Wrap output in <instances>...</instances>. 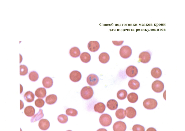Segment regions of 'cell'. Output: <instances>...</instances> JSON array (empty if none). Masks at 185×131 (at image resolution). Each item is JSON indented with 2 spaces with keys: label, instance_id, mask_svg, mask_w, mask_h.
<instances>
[{
  "label": "cell",
  "instance_id": "cell-34",
  "mask_svg": "<svg viewBox=\"0 0 185 131\" xmlns=\"http://www.w3.org/2000/svg\"><path fill=\"white\" fill-rule=\"evenodd\" d=\"M35 105L39 108H41L45 104L44 101L41 99H38L35 101Z\"/></svg>",
  "mask_w": 185,
  "mask_h": 131
},
{
  "label": "cell",
  "instance_id": "cell-40",
  "mask_svg": "<svg viewBox=\"0 0 185 131\" xmlns=\"http://www.w3.org/2000/svg\"><path fill=\"white\" fill-rule=\"evenodd\" d=\"M20 94L22 92L23 88L21 85L20 84Z\"/></svg>",
  "mask_w": 185,
  "mask_h": 131
},
{
  "label": "cell",
  "instance_id": "cell-20",
  "mask_svg": "<svg viewBox=\"0 0 185 131\" xmlns=\"http://www.w3.org/2000/svg\"><path fill=\"white\" fill-rule=\"evenodd\" d=\"M151 74L153 78L157 79L161 76L162 72L161 70L157 67L153 68L151 71Z\"/></svg>",
  "mask_w": 185,
  "mask_h": 131
},
{
  "label": "cell",
  "instance_id": "cell-28",
  "mask_svg": "<svg viewBox=\"0 0 185 131\" xmlns=\"http://www.w3.org/2000/svg\"><path fill=\"white\" fill-rule=\"evenodd\" d=\"M127 99L130 102L134 103L136 102L138 100V96L135 93H131L128 95Z\"/></svg>",
  "mask_w": 185,
  "mask_h": 131
},
{
  "label": "cell",
  "instance_id": "cell-9",
  "mask_svg": "<svg viewBox=\"0 0 185 131\" xmlns=\"http://www.w3.org/2000/svg\"><path fill=\"white\" fill-rule=\"evenodd\" d=\"M125 72L126 75L128 77L133 78L137 75L138 73V70L135 66L131 65L127 68Z\"/></svg>",
  "mask_w": 185,
  "mask_h": 131
},
{
  "label": "cell",
  "instance_id": "cell-17",
  "mask_svg": "<svg viewBox=\"0 0 185 131\" xmlns=\"http://www.w3.org/2000/svg\"><path fill=\"white\" fill-rule=\"evenodd\" d=\"M47 92L46 89L42 87L37 89L35 91V95L39 98H43L46 96Z\"/></svg>",
  "mask_w": 185,
  "mask_h": 131
},
{
  "label": "cell",
  "instance_id": "cell-41",
  "mask_svg": "<svg viewBox=\"0 0 185 131\" xmlns=\"http://www.w3.org/2000/svg\"><path fill=\"white\" fill-rule=\"evenodd\" d=\"M72 131V130H67V131Z\"/></svg>",
  "mask_w": 185,
  "mask_h": 131
},
{
  "label": "cell",
  "instance_id": "cell-2",
  "mask_svg": "<svg viewBox=\"0 0 185 131\" xmlns=\"http://www.w3.org/2000/svg\"><path fill=\"white\" fill-rule=\"evenodd\" d=\"M143 104L145 108L149 110H152L157 107L158 103L155 99L149 98L145 100L143 102Z\"/></svg>",
  "mask_w": 185,
  "mask_h": 131
},
{
  "label": "cell",
  "instance_id": "cell-32",
  "mask_svg": "<svg viewBox=\"0 0 185 131\" xmlns=\"http://www.w3.org/2000/svg\"><path fill=\"white\" fill-rule=\"evenodd\" d=\"M58 121L61 123H65L68 121V116L64 114H61L59 115L57 118Z\"/></svg>",
  "mask_w": 185,
  "mask_h": 131
},
{
  "label": "cell",
  "instance_id": "cell-4",
  "mask_svg": "<svg viewBox=\"0 0 185 131\" xmlns=\"http://www.w3.org/2000/svg\"><path fill=\"white\" fill-rule=\"evenodd\" d=\"M132 51L131 48L127 45L122 46L120 48L119 53L120 56L123 58L127 59L131 56Z\"/></svg>",
  "mask_w": 185,
  "mask_h": 131
},
{
  "label": "cell",
  "instance_id": "cell-23",
  "mask_svg": "<svg viewBox=\"0 0 185 131\" xmlns=\"http://www.w3.org/2000/svg\"><path fill=\"white\" fill-rule=\"evenodd\" d=\"M70 56L73 58H77L80 56V51L77 47H75L71 48L69 51Z\"/></svg>",
  "mask_w": 185,
  "mask_h": 131
},
{
  "label": "cell",
  "instance_id": "cell-6",
  "mask_svg": "<svg viewBox=\"0 0 185 131\" xmlns=\"http://www.w3.org/2000/svg\"><path fill=\"white\" fill-rule=\"evenodd\" d=\"M151 58L150 53L148 51L142 52L139 56V61L143 63H147L149 62Z\"/></svg>",
  "mask_w": 185,
  "mask_h": 131
},
{
  "label": "cell",
  "instance_id": "cell-31",
  "mask_svg": "<svg viewBox=\"0 0 185 131\" xmlns=\"http://www.w3.org/2000/svg\"><path fill=\"white\" fill-rule=\"evenodd\" d=\"M66 114L68 116H75L78 114V112L76 109L71 108H68L66 111Z\"/></svg>",
  "mask_w": 185,
  "mask_h": 131
},
{
  "label": "cell",
  "instance_id": "cell-39",
  "mask_svg": "<svg viewBox=\"0 0 185 131\" xmlns=\"http://www.w3.org/2000/svg\"><path fill=\"white\" fill-rule=\"evenodd\" d=\"M96 131H108L106 129L102 128L98 129Z\"/></svg>",
  "mask_w": 185,
  "mask_h": 131
},
{
  "label": "cell",
  "instance_id": "cell-15",
  "mask_svg": "<svg viewBox=\"0 0 185 131\" xmlns=\"http://www.w3.org/2000/svg\"><path fill=\"white\" fill-rule=\"evenodd\" d=\"M128 85L130 88L133 90H136L138 89L140 86L139 82L134 79H131L129 81Z\"/></svg>",
  "mask_w": 185,
  "mask_h": 131
},
{
  "label": "cell",
  "instance_id": "cell-22",
  "mask_svg": "<svg viewBox=\"0 0 185 131\" xmlns=\"http://www.w3.org/2000/svg\"><path fill=\"white\" fill-rule=\"evenodd\" d=\"M34 108L32 106H28L26 107L24 110L25 114L28 117H32L35 113Z\"/></svg>",
  "mask_w": 185,
  "mask_h": 131
},
{
  "label": "cell",
  "instance_id": "cell-33",
  "mask_svg": "<svg viewBox=\"0 0 185 131\" xmlns=\"http://www.w3.org/2000/svg\"><path fill=\"white\" fill-rule=\"evenodd\" d=\"M28 72V69L27 67L25 65H20V74L21 75H25L27 74Z\"/></svg>",
  "mask_w": 185,
  "mask_h": 131
},
{
  "label": "cell",
  "instance_id": "cell-10",
  "mask_svg": "<svg viewBox=\"0 0 185 131\" xmlns=\"http://www.w3.org/2000/svg\"><path fill=\"white\" fill-rule=\"evenodd\" d=\"M81 73L77 70H74L71 72L70 75V80L74 82H77L79 81L82 78Z\"/></svg>",
  "mask_w": 185,
  "mask_h": 131
},
{
  "label": "cell",
  "instance_id": "cell-36",
  "mask_svg": "<svg viewBox=\"0 0 185 131\" xmlns=\"http://www.w3.org/2000/svg\"><path fill=\"white\" fill-rule=\"evenodd\" d=\"M112 42L115 46H120L122 45L124 42V41H112Z\"/></svg>",
  "mask_w": 185,
  "mask_h": 131
},
{
  "label": "cell",
  "instance_id": "cell-11",
  "mask_svg": "<svg viewBox=\"0 0 185 131\" xmlns=\"http://www.w3.org/2000/svg\"><path fill=\"white\" fill-rule=\"evenodd\" d=\"M88 48L90 51L95 52L97 51L100 47L99 42L97 41H91L88 43Z\"/></svg>",
  "mask_w": 185,
  "mask_h": 131
},
{
  "label": "cell",
  "instance_id": "cell-16",
  "mask_svg": "<svg viewBox=\"0 0 185 131\" xmlns=\"http://www.w3.org/2000/svg\"><path fill=\"white\" fill-rule=\"evenodd\" d=\"M107 105L109 109L111 110H113L117 108L118 103L115 100L111 99L109 100L107 102Z\"/></svg>",
  "mask_w": 185,
  "mask_h": 131
},
{
  "label": "cell",
  "instance_id": "cell-18",
  "mask_svg": "<svg viewBox=\"0 0 185 131\" xmlns=\"http://www.w3.org/2000/svg\"><path fill=\"white\" fill-rule=\"evenodd\" d=\"M42 83L43 86L45 88H49L53 85V81L51 78L47 77L44 78L43 79Z\"/></svg>",
  "mask_w": 185,
  "mask_h": 131
},
{
  "label": "cell",
  "instance_id": "cell-35",
  "mask_svg": "<svg viewBox=\"0 0 185 131\" xmlns=\"http://www.w3.org/2000/svg\"><path fill=\"white\" fill-rule=\"evenodd\" d=\"M132 129L133 131H145L144 127L138 124H136L133 125Z\"/></svg>",
  "mask_w": 185,
  "mask_h": 131
},
{
  "label": "cell",
  "instance_id": "cell-21",
  "mask_svg": "<svg viewBox=\"0 0 185 131\" xmlns=\"http://www.w3.org/2000/svg\"><path fill=\"white\" fill-rule=\"evenodd\" d=\"M57 100V97L54 94L49 95L47 96L45 101L46 103L49 105H52L56 103Z\"/></svg>",
  "mask_w": 185,
  "mask_h": 131
},
{
  "label": "cell",
  "instance_id": "cell-29",
  "mask_svg": "<svg viewBox=\"0 0 185 131\" xmlns=\"http://www.w3.org/2000/svg\"><path fill=\"white\" fill-rule=\"evenodd\" d=\"M127 92L125 90L121 89L119 90L117 93V98L120 100L124 99L126 97Z\"/></svg>",
  "mask_w": 185,
  "mask_h": 131
},
{
  "label": "cell",
  "instance_id": "cell-1",
  "mask_svg": "<svg viewBox=\"0 0 185 131\" xmlns=\"http://www.w3.org/2000/svg\"><path fill=\"white\" fill-rule=\"evenodd\" d=\"M94 94V91L92 88L89 86L83 87L80 91V95L82 98L85 100L90 99Z\"/></svg>",
  "mask_w": 185,
  "mask_h": 131
},
{
  "label": "cell",
  "instance_id": "cell-19",
  "mask_svg": "<svg viewBox=\"0 0 185 131\" xmlns=\"http://www.w3.org/2000/svg\"><path fill=\"white\" fill-rule=\"evenodd\" d=\"M99 61L102 63H106L109 60L110 57L108 53L106 52H102L99 56Z\"/></svg>",
  "mask_w": 185,
  "mask_h": 131
},
{
  "label": "cell",
  "instance_id": "cell-26",
  "mask_svg": "<svg viewBox=\"0 0 185 131\" xmlns=\"http://www.w3.org/2000/svg\"><path fill=\"white\" fill-rule=\"evenodd\" d=\"M44 116L43 112V110L41 109L39 110V111L36 114L34 115L31 118V122H34L39 120L42 118Z\"/></svg>",
  "mask_w": 185,
  "mask_h": 131
},
{
  "label": "cell",
  "instance_id": "cell-12",
  "mask_svg": "<svg viewBox=\"0 0 185 131\" xmlns=\"http://www.w3.org/2000/svg\"><path fill=\"white\" fill-rule=\"evenodd\" d=\"M38 126L42 130H46L49 127L50 124L49 122L47 119H42L39 121Z\"/></svg>",
  "mask_w": 185,
  "mask_h": 131
},
{
  "label": "cell",
  "instance_id": "cell-7",
  "mask_svg": "<svg viewBox=\"0 0 185 131\" xmlns=\"http://www.w3.org/2000/svg\"><path fill=\"white\" fill-rule=\"evenodd\" d=\"M87 82L90 85L94 86L96 85L99 81V78L96 75L91 74L89 75L87 78Z\"/></svg>",
  "mask_w": 185,
  "mask_h": 131
},
{
  "label": "cell",
  "instance_id": "cell-8",
  "mask_svg": "<svg viewBox=\"0 0 185 131\" xmlns=\"http://www.w3.org/2000/svg\"><path fill=\"white\" fill-rule=\"evenodd\" d=\"M113 128L114 131H125L126 128V126L123 122L118 121L114 124Z\"/></svg>",
  "mask_w": 185,
  "mask_h": 131
},
{
  "label": "cell",
  "instance_id": "cell-14",
  "mask_svg": "<svg viewBox=\"0 0 185 131\" xmlns=\"http://www.w3.org/2000/svg\"><path fill=\"white\" fill-rule=\"evenodd\" d=\"M106 106L105 104L101 102H98L95 104L94 107L95 111L99 113H103L105 110Z\"/></svg>",
  "mask_w": 185,
  "mask_h": 131
},
{
  "label": "cell",
  "instance_id": "cell-25",
  "mask_svg": "<svg viewBox=\"0 0 185 131\" xmlns=\"http://www.w3.org/2000/svg\"><path fill=\"white\" fill-rule=\"evenodd\" d=\"M80 58L82 62L85 63H87L90 61L91 56L88 52H84L81 54Z\"/></svg>",
  "mask_w": 185,
  "mask_h": 131
},
{
  "label": "cell",
  "instance_id": "cell-30",
  "mask_svg": "<svg viewBox=\"0 0 185 131\" xmlns=\"http://www.w3.org/2000/svg\"><path fill=\"white\" fill-rule=\"evenodd\" d=\"M39 77L38 73L35 71L31 72L29 74V79L32 81L35 82L37 81Z\"/></svg>",
  "mask_w": 185,
  "mask_h": 131
},
{
  "label": "cell",
  "instance_id": "cell-38",
  "mask_svg": "<svg viewBox=\"0 0 185 131\" xmlns=\"http://www.w3.org/2000/svg\"><path fill=\"white\" fill-rule=\"evenodd\" d=\"M24 107V104L23 102L21 100H20V110L22 109Z\"/></svg>",
  "mask_w": 185,
  "mask_h": 131
},
{
  "label": "cell",
  "instance_id": "cell-27",
  "mask_svg": "<svg viewBox=\"0 0 185 131\" xmlns=\"http://www.w3.org/2000/svg\"><path fill=\"white\" fill-rule=\"evenodd\" d=\"M126 112L125 110L122 108H119L115 112V115L118 119H122L124 118L125 117Z\"/></svg>",
  "mask_w": 185,
  "mask_h": 131
},
{
  "label": "cell",
  "instance_id": "cell-3",
  "mask_svg": "<svg viewBox=\"0 0 185 131\" xmlns=\"http://www.w3.org/2000/svg\"><path fill=\"white\" fill-rule=\"evenodd\" d=\"M99 121L102 126L104 127H107L111 125L112 122V119L109 115L105 113L100 116Z\"/></svg>",
  "mask_w": 185,
  "mask_h": 131
},
{
  "label": "cell",
  "instance_id": "cell-24",
  "mask_svg": "<svg viewBox=\"0 0 185 131\" xmlns=\"http://www.w3.org/2000/svg\"><path fill=\"white\" fill-rule=\"evenodd\" d=\"M34 95L33 93L28 91L25 93L24 95V98L27 102H31L33 101L34 98Z\"/></svg>",
  "mask_w": 185,
  "mask_h": 131
},
{
  "label": "cell",
  "instance_id": "cell-5",
  "mask_svg": "<svg viewBox=\"0 0 185 131\" xmlns=\"http://www.w3.org/2000/svg\"><path fill=\"white\" fill-rule=\"evenodd\" d=\"M164 83L159 80H156L153 82L152 85V90L155 92L159 93L164 90Z\"/></svg>",
  "mask_w": 185,
  "mask_h": 131
},
{
  "label": "cell",
  "instance_id": "cell-13",
  "mask_svg": "<svg viewBox=\"0 0 185 131\" xmlns=\"http://www.w3.org/2000/svg\"><path fill=\"white\" fill-rule=\"evenodd\" d=\"M126 115L129 118H132L134 117L136 115V111L133 107H129L125 110Z\"/></svg>",
  "mask_w": 185,
  "mask_h": 131
},
{
  "label": "cell",
  "instance_id": "cell-37",
  "mask_svg": "<svg viewBox=\"0 0 185 131\" xmlns=\"http://www.w3.org/2000/svg\"><path fill=\"white\" fill-rule=\"evenodd\" d=\"M146 131H157L156 129L153 127H150L148 128Z\"/></svg>",
  "mask_w": 185,
  "mask_h": 131
}]
</instances>
